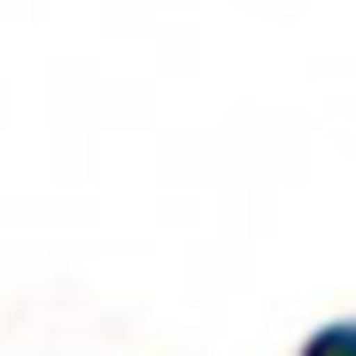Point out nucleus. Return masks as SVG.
I'll return each mask as SVG.
<instances>
[{
    "label": "nucleus",
    "mask_w": 356,
    "mask_h": 356,
    "mask_svg": "<svg viewBox=\"0 0 356 356\" xmlns=\"http://www.w3.org/2000/svg\"><path fill=\"white\" fill-rule=\"evenodd\" d=\"M302 356H356V325H318L302 341Z\"/></svg>",
    "instance_id": "obj_1"
}]
</instances>
